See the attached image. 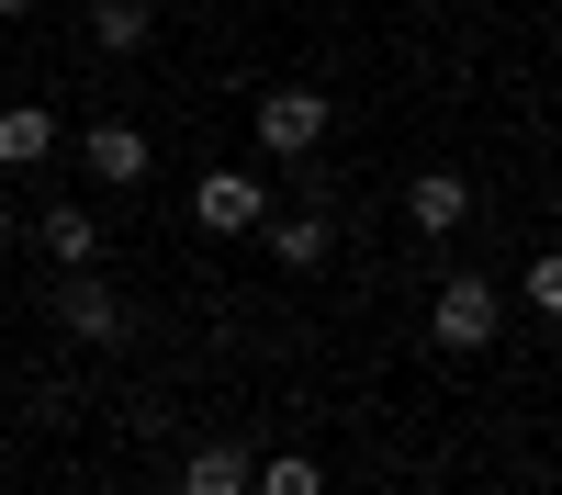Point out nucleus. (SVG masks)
Listing matches in <instances>:
<instances>
[{
  "instance_id": "obj_1",
  "label": "nucleus",
  "mask_w": 562,
  "mask_h": 495,
  "mask_svg": "<svg viewBox=\"0 0 562 495\" xmlns=\"http://www.w3.org/2000/svg\"><path fill=\"white\" fill-rule=\"evenodd\" d=\"M57 327H68V338H90V349H124V338H135V304H124L90 259H79L68 282H57Z\"/></svg>"
},
{
  "instance_id": "obj_2",
  "label": "nucleus",
  "mask_w": 562,
  "mask_h": 495,
  "mask_svg": "<svg viewBox=\"0 0 562 495\" xmlns=\"http://www.w3.org/2000/svg\"><path fill=\"white\" fill-rule=\"evenodd\" d=\"M248 124H259L270 158H315V135H326V90H304V79H293V90H259Z\"/></svg>"
},
{
  "instance_id": "obj_3",
  "label": "nucleus",
  "mask_w": 562,
  "mask_h": 495,
  "mask_svg": "<svg viewBox=\"0 0 562 495\" xmlns=\"http://www.w3.org/2000/svg\"><path fill=\"white\" fill-rule=\"evenodd\" d=\"M259 214H270V192H259L248 169H203L192 180V225H203V237H248Z\"/></svg>"
},
{
  "instance_id": "obj_4",
  "label": "nucleus",
  "mask_w": 562,
  "mask_h": 495,
  "mask_svg": "<svg viewBox=\"0 0 562 495\" xmlns=\"http://www.w3.org/2000/svg\"><path fill=\"white\" fill-rule=\"evenodd\" d=\"M428 327H439V349H484L495 338V282L484 270H450L439 304H428Z\"/></svg>"
},
{
  "instance_id": "obj_5",
  "label": "nucleus",
  "mask_w": 562,
  "mask_h": 495,
  "mask_svg": "<svg viewBox=\"0 0 562 495\" xmlns=\"http://www.w3.org/2000/svg\"><path fill=\"white\" fill-rule=\"evenodd\" d=\"M79 169L102 180V192H124V180H147V135H135V124H90L79 135Z\"/></svg>"
},
{
  "instance_id": "obj_6",
  "label": "nucleus",
  "mask_w": 562,
  "mask_h": 495,
  "mask_svg": "<svg viewBox=\"0 0 562 495\" xmlns=\"http://www.w3.org/2000/svg\"><path fill=\"white\" fill-rule=\"evenodd\" d=\"M248 473H259V450H237V439H203L192 462H180V495H248Z\"/></svg>"
},
{
  "instance_id": "obj_7",
  "label": "nucleus",
  "mask_w": 562,
  "mask_h": 495,
  "mask_svg": "<svg viewBox=\"0 0 562 495\" xmlns=\"http://www.w3.org/2000/svg\"><path fill=\"white\" fill-rule=\"evenodd\" d=\"M405 214L428 225V237H450V225L473 214V180H461V169H416V192H405Z\"/></svg>"
},
{
  "instance_id": "obj_8",
  "label": "nucleus",
  "mask_w": 562,
  "mask_h": 495,
  "mask_svg": "<svg viewBox=\"0 0 562 495\" xmlns=\"http://www.w3.org/2000/svg\"><path fill=\"white\" fill-rule=\"evenodd\" d=\"M147 34H158V12H147V0H90V45H102V57H135Z\"/></svg>"
},
{
  "instance_id": "obj_9",
  "label": "nucleus",
  "mask_w": 562,
  "mask_h": 495,
  "mask_svg": "<svg viewBox=\"0 0 562 495\" xmlns=\"http://www.w3.org/2000/svg\"><path fill=\"white\" fill-rule=\"evenodd\" d=\"M259 225H270V259L281 270H315L326 259V214H259Z\"/></svg>"
},
{
  "instance_id": "obj_10",
  "label": "nucleus",
  "mask_w": 562,
  "mask_h": 495,
  "mask_svg": "<svg viewBox=\"0 0 562 495\" xmlns=\"http://www.w3.org/2000/svg\"><path fill=\"white\" fill-rule=\"evenodd\" d=\"M90 248H102V225H90L79 203H45V259H57V270H79Z\"/></svg>"
},
{
  "instance_id": "obj_11",
  "label": "nucleus",
  "mask_w": 562,
  "mask_h": 495,
  "mask_svg": "<svg viewBox=\"0 0 562 495\" xmlns=\"http://www.w3.org/2000/svg\"><path fill=\"white\" fill-rule=\"evenodd\" d=\"M248 495H326V473H315V450H270L248 473Z\"/></svg>"
},
{
  "instance_id": "obj_12",
  "label": "nucleus",
  "mask_w": 562,
  "mask_h": 495,
  "mask_svg": "<svg viewBox=\"0 0 562 495\" xmlns=\"http://www.w3.org/2000/svg\"><path fill=\"white\" fill-rule=\"evenodd\" d=\"M57 147V113H0V169H34Z\"/></svg>"
},
{
  "instance_id": "obj_13",
  "label": "nucleus",
  "mask_w": 562,
  "mask_h": 495,
  "mask_svg": "<svg viewBox=\"0 0 562 495\" xmlns=\"http://www.w3.org/2000/svg\"><path fill=\"white\" fill-rule=\"evenodd\" d=\"M518 293H529V304H540V315H562V259H551V248H540V259H529V282H518Z\"/></svg>"
},
{
  "instance_id": "obj_14",
  "label": "nucleus",
  "mask_w": 562,
  "mask_h": 495,
  "mask_svg": "<svg viewBox=\"0 0 562 495\" xmlns=\"http://www.w3.org/2000/svg\"><path fill=\"white\" fill-rule=\"evenodd\" d=\"M23 12H45V0H0V23H23Z\"/></svg>"
},
{
  "instance_id": "obj_15",
  "label": "nucleus",
  "mask_w": 562,
  "mask_h": 495,
  "mask_svg": "<svg viewBox=\"0 0 562 495\" xmlns=\"http://www.w3.org/2000/svg\"><path fill=\"white\" fill-rule=\"evenodd\" d=\"M0 237H12V203H0Z\"/></svg>"
}]
</instances>
